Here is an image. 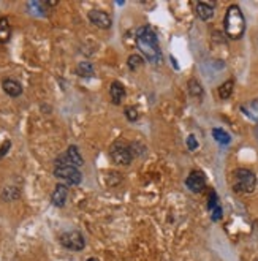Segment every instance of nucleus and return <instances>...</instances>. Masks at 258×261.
<instances>
[{
  "label": "nucleus",
  "instance_id": "f257e3e1",
  "mask_svg": "<svg viewBox=\"0 0 258 261\" xmlns=\"http://www.w3.org/2000/svg\"><path fill=\"white\" fill-rule=\"evenodd\" d=\"M135 41H136L138 49L147 59L149 64L152 65L161 64V51H160L159 38L151 27L149 26L138 27L135 32Z\"/></svg>",
  "mask_w": 258,
  "mask_h": 261
},
{
  "label": "nucleus",
  "instance_id": "f03ea898",
  "mask_svg": "<svg viewBox=\"0 0 258 261\" xmlns=\"http://www.w3.org/2000/svg\"><path fill=\"white\" fill-rule=\"evenodd\" d=\"M224 29L228 38L239 40L245 32V19L242 15V10L238 5H230L225 13Z\"/></svg>",
  "mask_w": 258,
  "mask_h": 261
},
{
  "label": "nucleus",
  "instance_id": "7ed1b4c3",
  "mask_svg": "<svg viewBox=\"0 0 258 261\" xmlns=\"http://www.w3.org/2000/svg\"><path fill=\"white\" fill-rule=\"evenodd\" d=\"M257 178L250 169L239 168L233 173V189L238 193H252L255 190Z\"/></svg>",
  "mask_w": 258,
  "mask_h": 261
},
{
  "label": "nucleus",
  "instance_id": "20e7f679",
  "mask_svg": "<svg viewBox=\"0 0 258 261\" xmlns=\"http://www.w3.org/2000/svg\"><path fill=\"white\" fill-rule=\"evenodd\" d=\"M110 155H111V160L116 163V165H121V166H129L131 160H133V146L124 143L122 139L119 141H114L110 147Z\"/></svg>",
  "mask_w": 258,
  "mask_h": 261
},
{
  "label": "nucleus",
  "instance_id": "39448f33",
  "mask_svg": "<svg viewBox=\"0 0 258 261\" xmlns=\"http://www.w3.org/2000/svg\"><path fill=\"white\" fill-rule=\"evenodd\" d=\"M54 176L59 180L67 182L68 185H78L81 184L82 180V174L80 171V168L71 166V165H59L54 169Z\"/></svg>",
  "mask_w": 258,
  "mask_h": 261
},
{
  "label": "nucleus",
  "instance_id": "423d86ee",
  "mask_svg": "<svg viewBox=\"0 0 258 261\" xmlns=\"http://www.w3.org/2000/svg\"><path fill=\"white\" fill-rule=\"evenodd\" d=\"M61 244L68 248V250H73V252H80L86 245V241H84V236L80 231H65L61 234Z\"/></svg>",
  "mask_w": 258,
  "mask_h": 261
},
{
  "label": "nucleus",
  "instance_id": "0eeeda50",
  "mask_svg": "<svg viewBox=\"0 0 258 261\" xmlns=\"http://www.w3.org/2000/svg\"><path fill=\"white\" fill-rule=\"evenodd\" d=\"M59 165H71V166H76V168L82 166L84 160L81 157L80 149H78L76 146H70V147L67 149V152L62 154L56 160V166H59Z\"/></svg>",
  "mask_w": 258,
  "mask_h": 261
},
{
  "label": "nucleus",
  "instance_id": "6e6552de",
  "mask_svg": "<svg viewBox=\"0 0 258 261\" xmlns=\"http://www.w3.org/2000/svg\"><path fill=\"white\" fill-rule=\"evenodd\" d=\"M185 185H187V189L190 192L201 193L203 190H205V187H206V176H205V173L198 171V169L192 171L189 174V178L185 179Z\"/></svg>",
  "mask_w": 258,
  "mask_h": 261
},
{
  "label": "nucleus",
  "instance_id": "1a4fd4ad",
  "mask_svg": "<svg viewBox=\"0 0 258 261\" xmlns=\"http://www.w3.org/2000/svg\"><path fill=\"white\" fill-rule=\"evenodd\" d=\"M89 21H91L94 26H97L98 29H110L113 26L111 16L105 13L101 10H92L89 11Z\"/></svg>",
  "mask_w": 258,
  "mask_h": 261
},
{
  "label": "nucleus",
  "instance_id": "9d476101",
  "mask_svg": "<svg viewBox=\"0 0 258 261\" xmlns=\"http://www.w3.org/2000/svg\"><path fill=\"white\" fill-rule=\"evenodd\" d=\"M67 198H68V189L67 185L64 184H57L56 189H54L52 195H51V201L56 208H64L65 203H67Z\"/></svg>",
  "mask_w": 258,
  "mask_h": 261
},
{
  "label": "nucleus",
  "instance_id": "9b49d317",
  "mask_svg": "<svg viewBox=\"0 0 258 261\" xmlns=\"http://www.w3.org/2000/svg\"><path fill=\"white\" fill-rule=\"evenodd\" d=\"M110 98L113 101V105H121L122 100L125 98V87L122 82L113 81L110 86Z\"/></svg>",
  "mask_w": 258,
  "mask_h": 261
},
{
  "label": "nucleus",
  "instance_id": "f8f14e48",
  "mask_svg": "<svg viewBox=\"0 0 258 261\" xmlns=\"http://www.w3.org/2000/svg\"><path fill=\"white\" fill-rule=\"evenodd\" d=\"M2 87L5 90V94L13 97V98H16V97H19L22 94V86L15 80H3Z\"/></svg>",
  "mask_w": 258,
  "mask_h": 261
},
{
  "label": "nucleus",
  "instance_id": "ddd939ff",
  "mask_svg": "<svg viewBox=\"0 0 258 261\" xmlns=\"http://www.w3.org/2000/svg\"><path fill=\"white\" fill-rule=\"evenodd\" d=\"M196 15L201 21H209L214 16V7L211 3L198 2L196 3Z\"/></svg>",
  "mask_w": 258,
  "mask_h": 261
},
{
  "label": "nucleus",
  "instance_id": "4468645a",
  "mask_svg": "<svg viewBox=\"0 0 258 261\" xmlns=\"http://www.w3.org/2000/svg\"><path fill=\"white\" fill-rule=\"evenodd\" d=\"M11 36V26L7 17H0V43H8Z\"/></svg>",
  "mask_w": 258,
  "mask_h": 261
},
{
  "label": "nucleus",
  "instance_id": "2eb2a0df",
  "mask_svg": "<svg viewBox=\"0 0 258 261\" xmlns=\"http://www.w3.org/2000/svg\"><path fill=\"white\" fill-rule=\"evenodd\" d=\"M76 73L81 78H92L95 73V68L91 62H80L76 66Z\"/></svg>",
  "mask_w": 258,
  "mask_h": 261
},
{
  "label": "nucleus",
  "instance_id": "dca6fc26",
  "mask_svg": "<svg viewBox=\"0 0 258 261\" xmlns=\"http://www.w3.org/2000/svg\"><path fill=\"white\" fill-rule=\"evenodd\" d=\"M233 87H235V81L233 80H228L225 81L222 86L219 87V97L222 100H228L233 94Z\"/></svg>",
  "mask_w": 258,
  "mask_h": 261
},
{
  "label": "nucleus",
  "instance_id": "f3484780",
  "mask_svg": "<svg viewBox=\"0 0 258 261\" xmlns=\"http://www.w3.org/2000/svg\"><path fill=\"white\" fill-rule=\"evenodd\" d=\"M189 94L192 97H195V98H201L203 97V86L200 84V81L195 80V78H192V80L189 81Z\"/></svg>",
  "mask_w": 258,
  "mask_h": 261
},
{
  "label": "nucleus",
  "instance_id": "a211bd4d",
  "mask_svg": "<svg viewBox=\"0 0 258 261\" xmlns=\"http://www.w3.org/2000/svg\"><path fill=\"white\" fill-rule=\"evenodd\" d=\"M212 136H214V139H215V141H217L219 144L226 146V144L231 143V136L228 135L225 130H222V129H212Z\"/></svg>",
  "mask_w": 258,
  "mask_h": 261
},
{
  "label": "nucleus",
  "instance_id": "6ab92c4d",
  "mask_svg": "<svg viewBox=\"0 0 258 261\" xmlns=\"http://www.w3.org/2000/svg\"><path fill=\"white\" fill-rule=\"evenodd\" d=\"M241 109L245 113V116H249L250 119L258 120V100L250 101L249 105H244Z\"/></svg>",
  "mask_w": 258,
  "mask_h": 261
},
{
  "label": "nucleus",
  "instance_id": "aec40b11",
  "mask_svg": "<svg viewBox=\"0 0 258 261\" xmlns=\"http://www.w3.org/2000/svg\"><path fill=\"white\" fill-rule=\"evenodd\" d=\"M127 64H129V68L131 71H136V70H140L143 66L145 60H143L141 56H138V54H131V56L129 57V60H127Z\"/></svg>",
  "mask_w": 258,
  "mask_h": 261
},
{
  "label": "nucleus",
  "instance_id": "412c9836",
  "mask_svg": "<svg viewBox=\"0 0 258 261\" xmlns=\"http://www.w3.org/2000/svg\"><path fill=\"white\" fill-rule=\"evenodd\" d=\"M125 117H127L129 122H135L140 117V114H138V109L135 106H125Z\"/></svg>",
  "mask_w": 258,
  "mask_h": 261
},
{
  "label": "nucleus",
  "instance_id": "4be33fe9",
  "mask_svg": "<svg viewBox=\"0 0 258 261\" xmlns=\"http://www.w3.org/2000/svg\"><path fill=\"white\" fill-rule=\"evenodd\" d=\"M219 206V196H217V193H215V190H211L209 192V198H208V208L209 211H212L215 209Z\"/></svg>",
  "mask_w": 258,
  "mask_h": 261
},
{
  "label": "nucleus",
  "instance_id": "5701e85b",
  "mask_svg": "<svg viewBox=\"0 0 258 261\" xmlns=\"http://www.w3.org/2000/svg\"><path fill=\"white\" fill-rule=\"evenodd\" d=\"M2 198L5 201H13V199L19 198V190L16 189H7L3 193H2Z\"/></svg>",
  "mask_w": 258,
  "mask_h": 261
},
{
  "label": "nucleus",
  "instance_id": "b1692460",
  "mask_svg": "<svg viewBox=\"0 0 258 261\" xmlns=\"http://www.w3.org/2000/svg\"><path fill=\"white\" fill-rule=\"evenodd\" d=\"M211 218H212V222H219L220 218H222V208H220V204L215 209L211 211Z\"/></svg>",
  "mask_w": 258,
  "mask_h": 261
},
{
  "label": "nucleus",
  "instance_id": "393cba45",
  "mask_svg": "<svg viewBox=\"0 0 258 261\" xmlns=\"http://www.w3.org/2000/svg\"><path fill=\"white\" fill-rule=\"evenodd\" d=\"M187 147H189L190 150H195V149L198 147V141H196V138H195L194 135H190V136L187 138Z\"/></svg>",
  "mask_w": 258,
  "mask_h": 261
},
{
  "label": "nucleus",
  "instance_id": "a878e982",
  "mask_svg": "<svg viewBox=\"0 0 258 261\" xmlns=\"http://www.w3.org/2000/svg\"><path fill=\"white\" fill-rule=\"evenodd\" d=\"M10 147H11V141H8V139H7V141H5L2 146H0V159H2L3 155H7V152L10 150Z\"/></svg>",
  "mask_w": 258,
  "mask_h": 261
},
{
  "label": "nucleus",
  "instance_id": "bb28decb",
  "mask_svg": "<svg viewBox=\"0 0 258 261\" xmlns=\"http://www.w3.org/2000/svg\"><path fill=\"white\" fill-rule=\"evenodd\" d=\"M86 261H100V260H97V258H87Z\"/></svg>",
  "mask_w": 258,
  "mask_h": 261
},
{
  "label": "nucleus",
  "instance_id": "cd10ccee",
  "mask_svg": "<svg viewBox=\"0 0 258 261\" xmlns=\"http://www.w3.org/2000/svg\"><path fill=\"white\" fill-rule=\"evenodd\" d=\"M257 138H258V127H257Z\"/></svg>",
  "mask_w": 258,
  "mask_h": 261
}]
</instances>
